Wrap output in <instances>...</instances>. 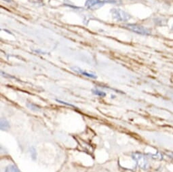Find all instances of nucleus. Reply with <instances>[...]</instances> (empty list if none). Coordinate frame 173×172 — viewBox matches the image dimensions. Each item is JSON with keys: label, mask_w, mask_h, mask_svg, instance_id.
I'll use <instances>...</instances> for the list:
<instances>
[{"label": "nucleus", "mask_w": 173, "mask_h": 172, "mask_svg": "<svg viewBox=\"0 0 173 172\" xmlns=\"http://www.w3.org/2000/svg\"><path fill=\"white\" fill-rule=\"evenodd\" d=\"M123 27H124L125 29L131 30L132 32L137 33L138 35H151V30L150 29L147 28V27L139 25V24H126L124 25H123Z\"/></svg>", "instance_id": "f257e3e1"}, {"label": "nucleus", "mask_w": 173, "mask_h": 172, "mask_svg": "<svg viewBox=\"0 0 173 172\" xmlns=\"http://www.w3.org/2000/svg\"><path fill=\"white\" fill-rule=\"evenodd\" d=\"M116 0H86L85 6L90 10H96L106 4H116Z\"/></svg>", "instance_id": "f03ea898"}, {"label": "nucleus", "mask_w": 173, "mask_h": 172, "mask_svg": "<svg viewBox=\"0 0 173 172\" xmlns=\"http://www.w3.org/2000/svg\"><path fill=\"white\" fill-rule=\"evenodd\" d=\"M111 12H112V16L114 19L117 21H120V22H126L131 18V16L128 12L121 10V9L113 8Z\"/></svg>", "instance_id": "7ed1b4c3"}, {"label": "nucleus", "mask_w": 173, "mask_h": 172, "mask_svg": "<svg viewBox=\"0 0 173 172\" xmlns=\"http://www.w3.org/2000/svg\"><path fill=\"white\" fill-rule=\"evenodd\" d=\"M132 157L141 168L143 170H147L149 167V163H148L147 157L141 153L134 152L132 154Z\"/></svg>", "instance_id": "20e7f679"}, {"label": "nucleus", "mask_w": 173, "mask_h": 172, "mask_svg": "<svg viewBox=\"0 0 173 172\" xmlns=\"http://www.w3.org/2000/svg\"><path fill=\"white\" fill-rule=\"evenodd\" d=\"M72 69L73 70V71L78 73H79V74L83 75L84 76L88 77H89V78H92V79H97V76H96L95 75L92 74V73H90L86 72V71H85V70H83L82 69H80L79 67L73 66V67H72Z\"/></svg>", "instance_id": "39448f33"}, {"label": "nucleus", "mask_w": 173, "mask_h": 172, "mask_svg": "<svg viewBox=\"0 0 173 172\" xmlns=\"http://www.w3.org/2000/svg\"><path fill=\"white\" fill-rule=\"evenodd\" d=\"M5 172H20L17 166L14 165H9L6 169Z\"/></svg>", "instance_id": "423d86ee"}, {"label": "nucleus", "mask_w": 173, "mask_h": 172, "mask_svg": "<svg viewBox=\"0 0 173 172\" xmlns=\"http://www.w3.org/2000/svg\"><path fill=\"white\" fill-rule=\"evenodd\" d=\"M10 127V125H9V123L8 121L5 119H1V129L2 130H7Z\"/></svg>", "instance_id": "0eeeda50"}, {"label": "nucleus", "mask_w": 173, "mask_h": 172, "mask_svg": "<svg viewBox=\"0 0 173 172\" xmlns=\"http://www.w3.org/2000/svg\"><path fill=\"white\" fill-rule=\"evenodd\" d=\"M92 92H93V94H94L95 95H97V96H101V97H105L106 96V94L105 93L104 91H101L99 90H97V89L92 90Z\"/></svg>", "instance_id": "6e6552de"}, {"label": "nucleus", "mask_w": 173, "mask_h": 172, "mask_svg": "<svg viewBox=\"0 0 173 172\" xmlns=\"http://www.w3.org/2000/svg\"><path fill=\"white\" fill-rule=\"evenodd\" d=\"M168 155L171 158L173 159V152H169V153H168Z\"/></svg>", "instance_id": "1a4fd4ad"}, {"label": "nucleus", "mask_w": 173, "mask_h": 172, "mask_svg": "<svg viewBox=\"0 0 173 172\" xmlns=\"http://www.w3.org/2000/svg\"><path fill=\"white\" fill-rule=\"evenodd\" d=\"M5 1H6V2H10V1H8V0H5Z\"/></svg>", "instance_id": "9d476101"}, {"label": "nucleus", "mask_w": 173, "mask_h": 172, "mask_svg": "<svg viewBox=\"0 0 173 172\" xmlns=\"http://www.w3.org/2000/svg\"><path fill=\"white\" fill-rule=\"evenodd\" d=\"M172 31H173V27H172Z\"/></svg>", "instance_id": "9b49d317"}]
</instances>
